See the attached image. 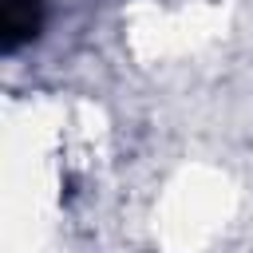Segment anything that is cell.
<instances>
[{
	"mask_svg": "<svg viewBox=\"0 0 253 253\" xmlns=\"http://www.w3.org/2000/svg\"><path fill=\"white\" fill-rule=\"evenodd\" d=\"M43 28V0H0V47L20 51Z\"/></svg>",
	"mask_w": 253,
	"mask_h": 253,
	"instance_id": "6da1fadb",
	"label": "cell"
}]
</instances>
